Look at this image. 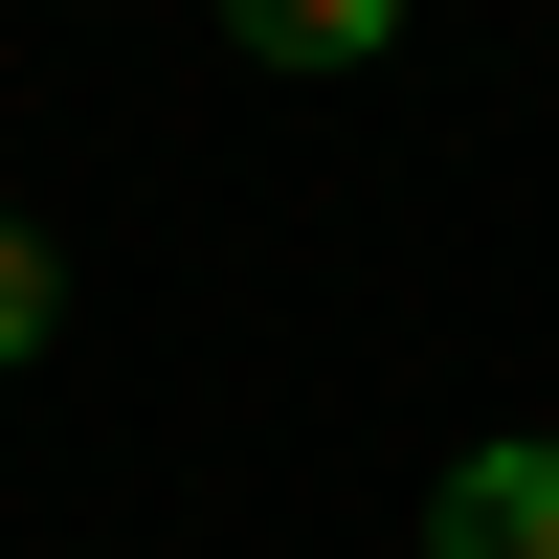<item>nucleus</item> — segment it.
Masks as SVG:
<instances>
[{"mask_svg": "<svg viewBox=\"0 0 559 559\" xmlns=\"http://www.w3.org/2000/svg\"><path fill=\"white\" fill-rule=\"evenodd\" d=\"M45 336H68V269H45V224H0V381H23Z\"/></svg>", "mask_w": 559, "mask_h": 559, "instance_id": "7ed1b4c3", "label": "nucleus"}, {"mask_svg": "<svg viewBox=\"0 0 559 559\" xmlns=\"http://www.w3.org/2000/svg\"><path fill=\"white\" fill-rule=\"evenodd\" d=\"M224 45H247V68H381L403 0H224Z\"/></svg>", "mask_w": 559, "mask_h": 559, "instance_id": "f03ea898", "label": "nucleus"}, {"mask_svg": "<svg viewBox=\"0 0 559 559\" xmlns=\"http://www.w3.org/2000/svg\"><path fill=\"white\" fill-rule=\"evenodd\" d=\"M426 559H559V448H537V426L471 448V471L426 492Z\"/></svg>", "mask_w": 559, "mask_h": 559, "instance_id": "f257e3e1", "label": "nucleus"}]
</instances>
